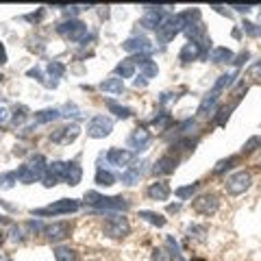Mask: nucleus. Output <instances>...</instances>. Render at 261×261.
<instances>
[{
	"mask_svg": "<svg viewBox=\"0 0 261 261\" xmlns=\"http://www.w3.org/2000/svg\"><path fill=\"white\" fill-rule=\"evenodd\" d=\"M187 27V20L183 13H176V15H168L166 20H163V24L157 29V42L161 44H168L172 42V39L178 35V33H183Z\"/></svg>",
	"mask_w": 261,
	"mask_h": 261,
	"instance_id": "2",
	"label": "nucleus"
},
{
	"mask_svg": "<svg viewBox=\"0 0 261 261\" xmlns=\"http://www.w3.org/2000/svg\"><path fill=\"white\" fill-rule=\"evenodd\" d=\"M235 105H238V102H233V105H228V107H220L216 113H218V116L214 118V122H216V124L218 126H224L226 124V122H228V118H231V111L235 109Z\"/></svg>",
	"mask_w": 261,
	"mask_h": 261,
	"instance_id": "36",
	"label": "nucleus"
},
{
	"mask_svg": "<svg viewBox=\"0 0 261 261\" xmlns=\"http://www.w3.org/2000/svg\"><path fill=\"white\" fill-rule=\"evenodd\" d=\"M238 161H240L238 154H231V157H226V159H220V161L216 163V168H214V174H224L226 170H231Z\"/></svg>",
	"mask_w": 261,
	"mask_h": 261,
	"instance_id": "35",
	"label": "nucleus"
},
{
	"mask_svg": "<svg viewBox=\"0 0 261 261\" xmlns=\"http://www.w3.org/2000/svg\"><path fill=\"white\" fill-rule=\"evenodd\" d=\"M250 185H252V176H250V172H244V170L233 172L231 176H226V183H224L226 192L231 196H240L244 192H248Z\"/></svg>",
	"mask_w": 261,
	"mask_h": 261,
	"instance_id": "7",
	"label": "nucleus"
},
{
	"mask_svg": "<svg viewBox=\"0 0 261 261\" xmlns=\"http://www.w3.org/2000/svg\"><path fill=\"white\" fill-rule=\"evenodd\" d=\"M198 187H200V183L196 181V183H190V185L176 187V190H174V194H176V196H178V198H181V200H187V198H192V196H194V192L198 190Z\"/></svg>",
	"mask_w": 261,
	"mask_h": 261,
	"instance_id": "38",
	"label": "nucleus"
},
{
	"mask_svg": "<svg viewBox=\"0 0 261 261\" xmlns=\"http://www.w3.org/2000/svg\"><path fill=\"white\" fill-rule=\"evenodd\" d=\"M233 59H235V55H233L231 48H226V46H218V48H214V50H211V55H209V61L216 63V65L233 63Z\"/></svg>",
	"mask_w": 261,
	"mask_h": 261,
	"instance_id": "23",
	"label": "nucleus"
},
{
	"mask_svg": "<svg viewBox=\"0 0 261 261\" xmlns=\"http://www.w3.org/2000/svg\"><path fill=\"white\" fill-rule=\"evenodd\" d=\"M61 111V118H79L81 116V111L76 109V105L74 102H68L63 109H59Z\"/></svg>",
	"mask_w": 261,
	"mask_h": 261,
	"instance_id": "43",
	"label": "nucleus"
},
{
	"mask_svg": "<svg viewBox=\"0 0 261 261\" xmlns=\"http://www.w3.org/2000/svg\"><path fill=\"white\" fill-rule=\"evenodd\" d=\"M235 76H238V72H226V74L218 76V81H216V85H214V89H211V92H214V94H220V92H224L226 87H231V85H233Z\"/></svg>",
	"mask_w": 261,
	"mask_h": 261,
	"instance_id": "30",
	"label": "nucleus"
},
{
	"mask_svg": "<svg viewBox=\"0 0 261 261\" xmlns=\"http://www.w3.org/2000/svg\"><path fill=\"white\" fill-rule=\"evenodd\" d=\"M11 120V111L5 107V105H0V124H5V122Z\"/></svg>",
	"mask_w": 261,
	"mask_h": 261,
	"instance_id": "47",
	"label": "nucleus"
},
{
	"mask_svg": "<svg viewBox=\"0 0 261 261\" xmlns=\"http://www.w3.org/2000/svg\"><path fill=\"white\" fill-rule=\"evenodd\" d=\"M11 240H13V242H24V231H22L20 226L13 228V238H11Z\"/></svg>",
	"mask_w": 261,
	"mask_h": 261,
	"instance_id": "48",
	"label": "nucleus"
},
{
	"mask_svg": "<svg viewBox=\"0 0 261 261\" xmlns=\"http://www.w3.org/2000/svg\"><path fill=\"white\" fill-rule=\"evenodd\" d=\"M170 124H172V116H170L168 111H161V113H157V118L152 120V126L157 128V130H166Z\"/></svg>",
	"mask_w": 261,
	"mask_h": 261,
	"instance_id": "37",
	"label": "nucleus"
},
{
	"mask_svg": "<svg viewBox=\"0 0 261 261\" xmlns=\"http://www.w3.org/2000/svg\"><path fill=\"white\" fill-rule=\"evenodd\" d=\"M135 159V152L133 150H126V148H111L107 152V161L111 163V166H118V168H128L130 161Z\"/></svg>",
	"mask_w": 261,
	"mask_h": 261,
	"instance_id": "17",
	"label": "nucleus"
},
{
	"mask_svg": "<svg viewBox=\"0 0 261 261\" xmlns=\"http://www.w3.org/2000/svg\"><path fill=\"white\" fill-rule=\"evenodd\" d=\"M146 83H148V79H146V76H142V74L135 79V87H146Z\"/></svg>",
	"mask_w": 261,
	"mask_h": 261,
	"instance_id": "52",
	"label": "nucleus"
},
{
	"mask_svg": "<svg viewBox=\"0 0 261 261\" xmlns=\"http://www.w3.org/2000/svg\"><path fill=\"white\" fill-rule=\"evenodd\" d=\"M218 94H214V92H209L205 98L200 100V105H198V118H209V116H214L216 113V107H218Z\"/></svg>",
	"mask_w": 261,
	"mask_h": 261,
	"instance_id": "22",
	"label": "nucleus"
},
{
	"mask_svg": "<svg viewBox=\"0 0 261 261\" xmlns=\"http://www.w3.org/2000/svg\"><path fill=\"white\" fill-rule=\"evenodd\" d=\"M55 261H79V255L70 246H57L55 248Z\"/></svg>",
	"mask_w": 261,
	"mask_h": 261,
	"instance_id": "31",
	"label": "nucleus"
},
{
	"mask_svg": "<svg viewBox=\"0 0 261 261\" xmlns=\"http://www.w3.org/2000/svg\"><path fill=\"white\" fill-rule=\"evenodd\" d=\"M250 74H252V76H261V61L252 65V68H250Z\"/></svg>",
	"mask_w": 261,
	"mask_h": 261,
	"instance_id": "51",
	"label": "nucleus"
},
{
	"mask_svg": "<svg viewBox=\"0 0 261 261\" xmlns=\"http://www.w3.org/2000/svg\"><path fill=\"white\" fill-rule=\"evenodd\" d=\"M44 18V9H39L37 13H31V15H27L24 20H31V22H37V20H42Z\"/></svg>",
	"mask_w": 261,
	"mask_h": 261,
	"instance_id": "50",
	"label": "nucleus"
},
{
	"mask_svg": "<svg viewBox=\"0 0 261 261\" xmlns=\"http://www.w3.org/2000/svg\"><path fill=\"white\" fill-rule=\"evenodd\" d=\"M96 185H100V187H111V185H116V174L109 172V170H102V168H98L96 170Z\"/></svg>",
	"mask_w": 261,
	"mask_h": 261,
	"instance_id": "29",
	"label": "nucleus"
},
{
	"mask_svg": "<svg viewBox=\"0 0 261 261\" xmlns=\"http://www.w3.org/2000/svg\"><path fill=\"white\" fill-rule=\"evenodd\" d=\"M198 137H178V140L172 144V146H170V148H172V152L174 150H183V152H194V148H196V146H198Z\"/></svg>",
	"mask_w": 261,
	"mask_h": 261,
	"instance_id": "26",
	"label": "nucleus"
},
{
	"mask_svg": "<svg viewBox=\"0 0 261 261\" xmlns=\"http://www.w3.org/2000/svg\"><path fill=\"white\" fill-rule=\"evenodd\" d=\"M102 231L111 240H124L130 235V222L122 214H113V216H109L107 220H105Z\"/></svg>",
	"mask_w": 261,
	"mask_h": 261,
	"instance_id": "4",
	"label": "nucleus"
},
{
	"mask_svg": "<svg viewBox=\"0 0 261 261\" xmlns=\"http://www.w3.org/2000/svg\"><path fill=\"white\" fill-rule=\"evenodd\" d=\"M15 181H18L15 172H5V174H0V187H3V190H11V187L15 185Z\"/></svg>",
	"mask_w": 261,
	"mask_h": 261,
	"instance_id": "41",
	"label": "nucleus"
},
{
	"mask_svg": "<svg viewBox=\"0 0 261 261\" xmlns=\"http://www.w3.org/2000/svg\"><path fill=\"white\" fill-rule=\"evenodd\" d=\"M211 44V39L205 44H200V42H187L183 48H181V53H178V59H181L183 63H192L196 59H200L202 55H205V48Z\"/></svg>",
	"mask_w": 261,
	"mask_h": 261,
	"instance_id": "13",
	"label": "nucleus"
},
{
	"mask_svg": "<svg viewBox=\"0 0 261 261\" xmlns=\"http://www.w3.org/2000/svg\"><path fill=\"white\" fill-rule=\"evenodd\" d=\"M135 61H133V57H130V59H124L122 63H118V68H116V76H120L122 81L124 79H130L135 74Z\"/></svg>",
	"mask_w": 261,
	"mask_h": 261,
	"instance_id": "27",
	"label": "nucleus"
},
{
	"mask_svg": "<svg viewBox=\"0 0 261 261\" xmlns=\"http://www.w3.org/2000/svg\"><path fill=\"white\" fill-rule=\"evenodd\" d=\"M140 218L142 220H146L148 224H152V226H166V218H163L161 214H157V211H140Z\"/></svg>",
	"mask_w": 261,
	"mask_h": 261,
	"instance_id": "34",
	"label": "nucleus"
},
{
	"mask_svg": "<svg viewBox=\"0 0 261 261\" xmlns=\"http://www.w3.org/2000/svg\"><path fill=\"white\" fill-rule=\"evenodd\" d=\"M107 107H109V111L113 113V116L120 118V120H128L130 116H133V109L122 107V105H118L116 100H107Z\"/></svg>",
	"mask_w": 261,
	"mask_h": 261,
	"instance_id": "32",
	"label": "nucleus"
},
{
	"mask_svg": "<svg viewBox=\"0 0 261 261\" xmlns=\"http://www.w3.org/2000/svg\"><path fill=\"white\" fill-rule=\"evenodd\" d=\"M113 130V122L107 116H94L87 122V135L92 140H102V137H109Z\"/></svg>",
	"mask_w": 261,
	"mask_h": 261,
	"instance_id": "8",
	"label": "nucleus"
},
{
	"mask_svg": "<svg viewBox=\"0 0 261 261\" xmlns=\"http://www.w3.org/2000/svg\"><path fill=\"white\" fill-rule=\"evenodd\" d=\"M85 202L102 211H128L130 202L122 196H102L98 192H85Z\"/></svg>",
	"mask_w": 261,
	"mask_h": 261,
	"instance_id": "1",
	"label": "nucleus"
},
{
	"mask_svg": "<svg viewBox=\"0 0 261 261\" xmlns=\"http://www.w3.org/2000/svg\"><path fill=\"white\" fill-rule=\"evenodd\" d=\"M46 70H48V74L53 76V81H59L65 74V65L59 63V61H50V63L46 65Z\"/></svg>",
	"mask_w": 261,
	"mask_h": 261,
	"instance_id": "39",
	"label": "nucleus"
},
{
	"mask_svg": "<svg viewBox=\"0 0 261 261\" xmlns=\"http://www.w3.org/2000/svg\"><path fill=\"white\" fill-rule=\"evenodd\" d=\"M187 238H190V240H196V242H202V240H205V235L209 233L207 231V226L205 224H190V226H187Z\"/></svg>",
	"mask_w": 261,
	"mask_h": 261,
	"instance_id": "33",
	"label": "nucleus"
},
{
	"mask_svg": "<svg viewBox=\"0 0 261 261\" xmlns=\"http://www.w3.org/2000/svg\"><path fill=\"white\" fill-rule=\"evenodd\" d=\"M61 118L59 109H42L35 113V124H48V122H55Z\"/></svg>",
	"mask_w": 261,
	"mask_h": 261,
	"instance_id": "28",
	"label": "nucleus"
},
{
	"mask_svg": "<svg viewBox=\"0 0 261 261\" xmlns=\"http://www.w3.org/2000/svg\"><path fill=\"white\" fill-rule=\"evenodd\" d=\"M233 9L238 11V13H250L252 7H250V5H233Z\"/></svg>",
	"mask_w": 261,
	"mask_h": 261,
	"instance_id": "49",
	"label": "nucleus"
},
{
	"mask_svg": "<svg viewBox=\"0 0 261 261\" xmlns=\"http://www.w3.org/2000/svg\"><path fill=\"white\" fill-rule=\"evenodd\" d=\"M27 74H29V76H33V79H35V81H37V83H42L44 87H48V89H55V87H53V85H50V83H48V81L44 79V74H42V70H39V68H37V65H35V68H31V70L27 72Z\"/></svg>",
	"mask_w": 261,
	"mask_h": 261,
	"instance_id": "42",
	"label": "nucleus"
},
{
	"mask_svg": "<svg viewBox=\"0 0 261 261\" xmlns=\"http://www.w3.org/2000/svg\"><path fill=\"white\" fill-rule=\"evenodd\" d=\"M133 61H135V65L140 68V72H142V76H146V79H154L159 74V68H157V63H154L150 57H146V55H137V57H133Z\"/></svg>",
	"mask_w": 261,
	"mask_h": 261,
	"instance_id": "19",
	"label": "nucleus"
},
{
	"mask_svg": "<svg viewBox=\"0 0 261 261\" xmlns=\"http://www.w3.org/2000/svg\"><path fill=\"white\" fill-rule=\"evenodd\" d=\"M27 120H29V109L27 107H18L11 113V124L13 126H22Z\"/></svg>",
	"mask_w": 261,
	"mask_h": 261,
	"instance_id": "40",
	"label": "nucleus"
},
{
	"mask_svg": "<svg viewBox=\"0 0 261 261\" xmlns=\"http://www.w3.org/2000/svg\"><path fill=\"white\" fill-rule=\"evenodd\" d=\"M63 170H65V163H63V161H53V163H48L46 174H44V178H42L44 187H55L59 181H63Z\"/></svg>",
	"mask_w": 261,
	"mask_h": 261,
	"instance_id": "16",
	"label": "nucleus"
},
{
	"mask_svg": "<svg viewBox=\"0 0 261 261\" xmlns=\"http://www.w3.org/2000/svg\"><path fill=\"white\" fill-rule=\"evenodd\" d=\"M178 209H181V202H174V205H170V207H168L170 214H174V211H178Z\"/></svg>",
	"mask_w": 261,
	"mask_h": 261,
	"instance_id": "54",
	"label": "nucleus"
},
{
	"mask_svg": "<svg viewBox=\"0 0 261 261\" xmlns=\"http://www.w3.org/2000/svg\"><path fill=\"white\" fill-rule=\"evenodd\" d=\"M7 61H9V59H7V48L0 44V63H7Z\"/></svg>",
	"mask_w": 261,
	"mask_h": 261,
	"instance_id": "53",
	"label": "nucleus"
},
{
	"mask_svg": "<svg viewBox=\"0 0 261 261\" xmlns=\"http://www.w3.org/2000/svg\"><path fill=\"white\" fill-rule=\"evenodd\" d=\"M185 35H187V39H190V42H200V39H202V42H205V27H202V22L200 20H196V22H190V24H187V27H185Z\"/></svg>",
	"mask_w": 261,
	"mask_h": 261,
	"instance_id": "24",
	"label": "nucleus"
},
{
	"mask_svg": "<svg viewBox=\"0 0 261 261\" xmlns=\"http://www.w3.org/2000/svg\"><path fill=\"white\" fill-rule=\"evenodd\" d=\"M79 135H81L79 124H68V126H61L59 130H55V133L50 135V140L55 144H59V146H68V144L74 142Z\"/></svg>",
	"mask_w": 261,
	"mask_h": 261,
	"instance_id": "15",
	"label": "nucleus"
},
{
	"mask_svg": "<svg viewBox=\"0 0 261 261\" xmlns=\"http://www.w3.org/2000/svg\"><path fill=\"white\" fill-rule=\"evenodd\" d=\"M57 33L63 37V39H68V42H85L87 39V24L85 22H81V20H65L61 22L59 27H57Z\"/></svg>",
	"mask_w": 261,
	"mask_h": 261,
	"instance_id": "5",
	"label": "nucleus"
},
{
	"mask_svg": "<svg viewBox=\"0 0 261 261\" xmlns=\"http://www.w3.org/2000/svg\"><path fill=\"white\" fill-rule=\"evenodd\" d=\"M81 178H83V168H81V163L74 159V161H68L65 163V170H63V181L68 185H79Z\"/></svg>",
	"mask_w": 261,
	"mask_h": 261,
	"instance_id": "21",
	"label": "nucleus"
},
{
	"mask_svg": "<svg viewBox=\"0 0 261 261\" xmlns=\"http://www.w3.org/2000/svg\"><path fill=\"white\" fill-rule=\"evenodd\" d=\"M0 81H3V76H0Z\"/></svg>",
	"mask_w": 261,
	"mask_h": 261,
	"instance_id": "56",
	"label": "nucleus"
},
{
	"mask_svg": "<svg viewBox=\"0 0 261 261\" xmlns=\"http://www.w3.org/2000/svg\"><path fill=\"white\" fill-rule=\"evenodd\" d=\"M192 209L200 216H214L216 211L220 209V198L218 194L214 192H205V194H198L196 198H192Z\"/></svg>",
	"mask_w": 261,
	"mask_h": 261,
	"instance_id": "6",
	"label": "nucleus"
},
{
	"mask_svg": "<svg viewBox=\"0 0 261 261\" xmlns=\"http://www.w3.org/2000/svg\"><path fill=\"white\" fill-rule=\"evenodd\" d=\"M178 159L176 154L172 152H168V154H163V157H159L157 161H154V166H152V172L154 174H159V176H168V174H174V170L178 168Z\"/></svg>",
	"mask_w": 261,
	"mask_h": 261,
	"instance_id": "14",
	"label": "nucleus"
},
{
	"mask_svg": "<svg viewBox=\"0 0 261 261\" xmlns=\"http://www.w3.org/2000/svg\"><path fill=\"white\" fill-rule=\"evenodd\" d=\"M257 146H261V137H250V140L246 142V146L242 148V152L244 154H250V152L257 150Z\"/></svg>",
	"mask_w": 261,
	"mask_h": 261,
	"instance_id": "44",
	"label": "nucleus"
},
{
	"mask_svg": "<svg viewBox=\"0 0 261 261\" xmlns=\"http://www.w3.org/2000/svg\"><path fill=\"white\" fill-rule=\"evenodd\" d=\"M44 238L53 244H59L65 238H70V224L68 222H53V224H46L44 226Z\"/></svg>",
	"mask_w": 261,
	"mask_h": 261,
	"instance_id": "12",
	"label": "nucleus"
},
{
	"mask_svg": "<svg viewBox=\"0 0 261 261\" xmlns=\"http://www.w3.org/2000/svg\"><path fill=\"white\" fill-rule=\"evenodd\" d=\"M122 48H124L126 53H133L135 57L137 55H146L148 57V53H152V42L148 37H142V35H135V37H128L124 44H122Z\"/></svg>",
	"mask_w": 261,
	"mask_h": 261,
	"instance_id": "11",
	"label": "nucleus"
},
{
	"mask_svg": "<svg viewBox=\"0 0 261 261\" xmlns=\"http://www.w3.org/2000/svg\"><path fill=\"white\" fill-rule=\"evenodd\" d=\"M0 261H11V259L7 257V255H3V252H0Z\"/></svg>",
	"mask_w": 261,
	"mask_h": 261,
	"instance_id": "55",
	"label": "nucleus"
},
{
	"mask_svg": "<svg viewBox=\"0 0 261 261\" xmlns=\"http://www.w3.org/2000/svg\"><path fill=\"white\" fill-rule=\"evenodd\" d=\"M81 209V202L74 198H61V200H55L53 205L42 207V209H33L31 214L35 218H50V216H68V214H74V211Z\"/></svg>",
	"mask_w": 261,
	"mask_h": 261,
	"instance_id": "3",
	"label": "nucleus"
},
{
	"mask_svg": "<svg viewBox=\"0 0 261 261\" xmlns=\"http://www.w3.org/2000/svg\"><path fill=\"white\" fill-rule=\"evenodd\" d=\"M100 89L107 94H122L124 92V81L120 76H111V79H105L100 83Z\"/></svg>",
	"mask_w": 261,
	"mask_h": 261,
	"instance_id": "25",
	"label": "nucleus"
},
{
	"mask_svg": "<svg viewBox=\"0 0 261 261\" xmlns=\"http://www.w3.org/2000/svg\"><path fill=\"white\" fill-rule=\"evenodd\" d=\"M259 168H261V163H259Z\"/></svg>",
	"mask_w": 261,
	"mask_h": 261,
	"instance_id": "57",
	"label": "nucleus"
},
{
	"mask_svg": "<svg viewBox=\"0 0 261 261\" xmlns=\"http://www.w3.org/2000/svg\"><path fill=\"white\" fill-rule=\"evenodd\" d=\"M150 142H152V135H150V130H146L144 126H137L133 133L128 135V140H126V144H128V148L133 150V152H140V150H146L150 146Z\"/></svg>",
	"mask_w": 261,
	"mask_h": 261,
	"instance_id": "10",
	"label": "nucleus"
},
{
	"mask_svg": "<svg viewBox=\"0 0 261 261\" xmlns=\"http://www.w3.org/2000/svg\"><path fill=\"white\" fill-rule=\"evenodd\" d=\"M146 194H148L150 200H168L170 194H172V187H170L168 181H154L148 190H146Z\"/></svg>",
	"mask_w": 261,
	"mask_h": 261,
	"instance_id": "20",
	"label": "nucleus"
},
{
	"mask_svg": "<svg viewBox=\"0 0 261 261\" xmlns=\"http://www.w3.org/2000/svg\"><path fill=\"white\" fill-rule=\"evenodd\" d=\"M152 261H172V257H170L166 250L154 248V250H152Z\"/></svg>",
	"mask_w": 261,
	"mask_h": 261,
	"instance_id": "46",
	"label": "nucleus"
},
{
	"mask_svg": "<svg viewBox=\"0 0 261 261\" xmlns=\"http://www.w3.org/2000/svg\"><path fill=\"white\" fill-rule=\"evenodd\" d=\"M242 29L246 31L250 37H259V35H261V29L257 27V24H252V22H244V24H242Z\"/></svg>",
	"mask_w": 261,
	"mask_h": 261,
	"instance_id": "45",
	"label": "nucleus"
},
{
	"mask_svg": "<svg viewBox=\"0 0 261 261\" xmlns=\"http://www.w3.org/2000/svg\"><path fill=\"white\" fill-rule=\"evenodd\" d=\"M146 172V161H137L133 163V166H128L124 172H122V183L124 185H135V183H140V178L144 176Z\"/></svg>",
	"mask_w": 261,
	"mask_h": 261,
	"instance_id": "18",
	"label": "nucleus"
},
{
	"mask_svg": "<svg viewBox=\"0 0 261 261\" xmlns=\"http://www.w3.org/2000/svg\"><path fill=\"white\" fill-rule=\"evenodd\" d=\"M144 9H146V13H144V18L140 20V27H144L146 31H157L163 24V20L168 18L166 11H163L166 7H150L148 5V7H144Z\"/></svg>",
	"mask_w": 261,
	"mask_h": 261,
	"instance_id": "9",
	"label": "nucleus"
}]
</instances>
